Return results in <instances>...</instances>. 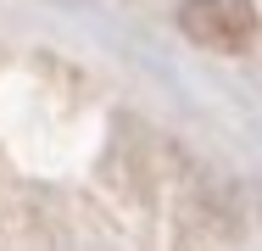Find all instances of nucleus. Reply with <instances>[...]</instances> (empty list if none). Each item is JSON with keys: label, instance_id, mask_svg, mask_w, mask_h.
Returning <instances> with one entry per match:
<instances>
[{"label": "nucleus", "instance_id": "nucleus-1", "mask_svg": "<svg viewBox=\"0 0 262 251\" xmlns=\"http://www.w3.org/2000/svg\"><path fill=\"white\" fill-rule=\"evenodd\" d=\"M179 28L201 50H246L257 39V6L251 0H184Z\"/></svg>", "mask_w": 262, "mask_h": 251}]
</instances>
